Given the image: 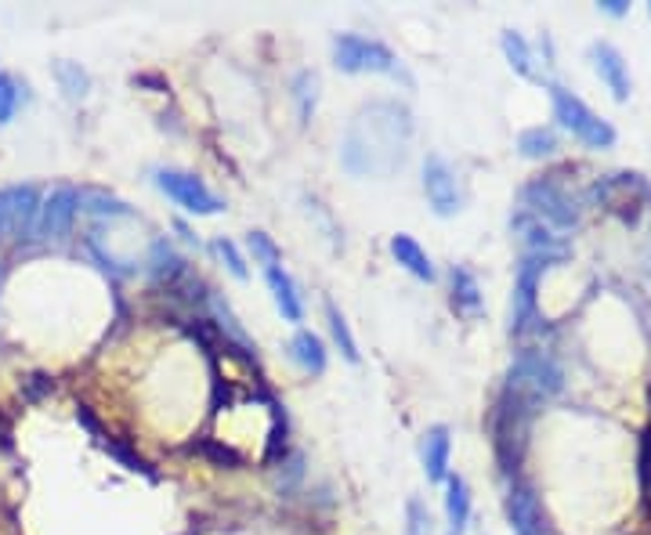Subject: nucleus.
Returning <instances> with one entry per match:
<instances>
[{"instance_id":"obj_1","label":"nucleus","mask_w":651,"mask_h":535,"mask_svg":"<svg viewBox=\"0 0 651 535\" xmlns=\"http://www.w3.org/2000/svg\"><path fill=\"white\" fill-rule=\"evenodd\" d=\"M412 135V113L398 98H373L365 102L340 141V166L354 177H391L409 160Z\"/></svg>"},{"instance_id":"obj_2","label":"nucleus","mask_w":651,"mask_h":535,"mask_svg":"<svg viewBox=\"0 0 651 535\" xmlns=\"http://www.w3.org/2000/svg\"><path fill=\"white\" fill-rule=\"evenodd\" d=\"M334 62H337L340 73H376V77L412 83L406 66L398 62V55L391 51L387 44L359 37V33H340V37L334 40Z\"/></svg>"},{"instance_id":"obj_3","label":"nucleus","mask_w":651,"mask_h":535,"mask_svg":"<svg viewBox=\"0 0 651 535\" xmlns=\"http://www.w3.org/2000/svg\"><path fill=\"white\" fill-rule=\"evenodd\" d=\"M565 387V373L561 365L543 351H521L511 373H507V387L511 395H518L521 402H528L532 409L543 406L547 398H554Z\"/></svg>"},{"instance_id":"obj_4","label":"nucleus","mask_w":651,"mask_h":535,"mask_svg":"<svg viewBox=\"0 0 651 535\" xmlns=\"http://www.w3.org/2000/svg\"><path fill=\"white\" fill-rule=\"evenodd\" d=\"M550 102H554V116H558V124L572 138L583 141V146H590V149H612L615 146V127L605 120V116H597L594 109H590L579 94L561 88V83H550Z\"/></svg>"},{"instance_id":"obj_5","label":"nucleus","mask_w":651,"mask_h":535,"mask_svg":"<svg viewBox=\"0 0 651 535\" xmlns=\"http://www.w3.org/2000/svg\"><path fill=\"white\" fill-rule=\"evenodd\" d=\"M521 203H525V213H532L536 221H547L554 229H576L583 210H579L576 196L568 193L565 185H558L554 177H536L521 188Z\"/></svg>"},{"instance_id":"obj_6","label":"nucleus","mask_w":651,"mask_h":535,"mask_svg":"<svg viewBox=\"0 0 651 535\" xmlns=\"http://www.w3.org/2000/svg\"><path fill=\"white\" fill-rule=\"evenodd\" d=\"M156 188L167 193L182 210L196 213V218H214L224 210V199L210 193V185L204 177L188 174V171H156Z\"/></svg>"},{"instance_id":"obj_7","label":"nucleus","mask_w":651,"mask_h":535,"mask_svg":"<svg viewBox=\"0 0 651 535\" xmlns=\"http://www.w3.org/2000/svg\"><path fill=\"white\" fill-rule=\"evenodd\" d=\"M37 213H40L37 185L0 188V235L30 240V232H37Z\"/></svg>"},{"instance_id":"obj_8","label":"nucleus","mask_w":651,"mask_h":535,"mask_svg":"<svg viewBox=\"0 0 651 535\" xmlns=\"http://www.w3.org/2000/svg\"><path fill=\"white\" fill-rule=\"evenodd\" d=\"M547 268L550 260L543 257L525 254V260H521L518 279H514V301H511V333H525L536 323V296H539V282Z\"/></svg>"},{"instance_id":"obj_9","label":"nucleus","mask_w":651,"mask_h":535,"mask_svg":"<svg viewBox=\"0 0 651 535\" xmlns=\"http://www.w3.org/2000/svg\"><path fill=\"white\" fill-rule=\"evenodd\" d=\"M423 196H428V207L438 218H453V213H460V207H464L456 171L442 156L423 160Z\"/></svg>"},{"instance_id":"obj_10","label":"nucleus","mask_w":651,"mask_h":535,"mask_svg":"<svg viewBox=\"0 0 651 535\" xmlns=\"http://www.w3.org/2000/svg\"><path fill=\"white\" fill-rule=\"evenodd\" d=\"M648 196V185L637 174H608L594 185V199L605 210L619 213L623 221H637L641 199Z\"/></svg>"},{"instance_id":"obj_11","label":"nucleus","mask_w":651,"mask_h":535,"mask_svg":"<svg viewBox=\"0 0 651 535\" xmlns=\"http://www.w3.org/2000/svg\"><path fill=\"white\" fill-rule=\"evenodd\" d=\"M77 210H80V193L73 185L51 188L37 213V240H62V235L73 229Z\"/></svg>"},{"instance_id":"obj_12","label":"nucleus","mask_w":651,"mask_h":535,"mask_svg":"<svg viewBox=\"0 0 651 535\" xmlns=\"http://www.w3.org/2000/svg\"><path fill=\"white\" fill-rule=\"evenodd\" d=\"M590 58H594L597 77L605 80V88L612 91V98H615V102H626V98H630L633 80H630V66H626V58H623L619 47L608 44V40H597L594 47H590Z\"/></svg>"},{"instance_id":"obj_13","label":"nucleus","mask_w":651,"mask_h":535,"mask_svg":"<svg viewBox=\"0 0 651 535\" xmlns=\"http://www.w3.org/2000/svg\"><path fill=\"white\" fill-rule=\"evenodd\" d=\"M507 521H511L514 535H550L547 521H543L539 499L528 485H514L511 496H507Z\"/></svg>"},{"instance_id":"obj_14","label":"nucleus","mask_w":651,"mask_h":535,"mask_svg":"<svg viewBox=\"0 0 651 535\" xmlns=\"http://www.w3.org/2000/svg\"><path fill=\"white\" fill-rule=\"evenodd\" d=\"M449 456H453V434H449L445 423H434L423 431L420 442V460H423V474L428 481H442L449 478Z\"/></svg>"},{"instance_id":"obj_15","label":"nucleus","mask_w":651,"mask_h":535,"mask_svg":"<svg viewBox=\"0 0 651 535\" xmlns=\"http://www.w3.org/2000/svg\"><path fill=\"white\" fill-rule=\"evenodd\" d=\"M514 232H521V240L528 246V257H543V260H558L568 254V246L554 235L547 224L536 221L532 213H518L514 218Z\"/></svg>"},{"instance_id":"obj_16","label":"nucleus","mask_w":651,"mask_h":535,"mask_svg":"<svg viewBox=\"0 0 651 535\" xmlns=\"http://www.w3.org/2000/svg\"><path fill=\"white\" fill-rule=\"evenodd\" d=\"M265 282H268V290H271V301H276L279 307V315L287 318V323H304V296L298 290V282H293V276L287 268H268L265 271Z\"/></svg>"},{"instance_id":"obj_17","label":"nucleus","mask_w":651,"mask_h":535,"mask_svg":"<svg viewBox=\"0 0 651 535\" xmlns=\"http://www.w3.org/2000/svg\"><path fill=\"white\" fill-rule=\"evenodd\" d=\"M391 257L398 260L402 268L409 271L412 279H420V282H434V265H431V257H428V249H423L412 235H391Z\"/></svg>"},{"instance_id":"obj_18","label":"nucleus","mask_w":651,"mask_h":535,"mask_svg":"<svg viewBox=\"0 0 651 535\" xmlns=\"http://www.w3.org/2000/svg\"><path fill=\"white\" fill-rule=\"evenodd\" d=\"M445 521H449V535H464L467 521H470V489L460 474H449L445 478Z\"/></svg>"},{"instance_id":"obj_19","label":"nucleus","mask_w":651,"mask_h":535,"mask_svg":"<svg viewBox=\"0 0 651 535\" xmlns=\"http://www.w3.org/2000/svg\"><path fill=\"white\" fill-rule=\"evenodd\" d=\"M453 307L460 315H481V287H478V276L470 268H453Z\"/></svg>"},{"instance_id":"obj_20","label":"nucleus","mask_w":651,"mask_h":535,"mask_svg":"<svg viewBox=\"0 0 651 535\" xmlns=\"http://www.w3.org/2000/svg\"><path fill=\"white\" fill-rule=\"evenodd\" d=\"M290 354L304 373H323L326 370V344H323V337H315L312 329H301L298 337L290 340Z\"/></svg>"},{"instance_id":"obj_21","label":"nucleus","mask_w":651,"mask_h":535,"mask_svg":"<svg viewBox=\"0 0 651 535\" xmlns=\"http://www.w3.org/2000/svg\"><path fill=\"white\" fill-rule=\"evenodd\" d=\"M51 73L58 80V91L66 94L69 102H80V98H88V91H91V73L80 62H69V58H58V62L51 66Z\"/></svg>"},{"instance_id":"obj_22","label":"nucleus","mask_w":651,"mask_h":535,"mask_svg":"<svg viewBox=\"0 0 651 535\" xmlns=\"http://www.w3.org/2000/svg\"><path fill=\"white\" fill-rule=\"evenodd\" d=\"M500 44H503L507 62H511V69L518 77H528V80L536 77V58H532V47H528V40L521 37L518 30H503Z\"/></svg>"},{"instance_id":"obj_23","label":"nucleus","mask_w":651,"mask_h":535,"mask_svg":"<svg viewBox=\"0 0 651 535\" xmlns=\"http://www.w3.org/2000/svg\"><path fill=\"white\" fill-rule=\"evenodd\" d=\"M210 312H214V323H218V329L224 333L229 340H235L240 344L243 351H254V340H251V333L243 329V323L235 318V312H232V304L224 301V296H210Z\"/></svg>"},{"instance_id":"obj_24","label":"nucleus","mask_w":651,"mask_h":535,"mask_svg":"<svg viewBox=\"0 0 651 535\" xmlns=\"http://www.w3.org/2000/svg\"><path fill=\"white\" fill-rule=\"evenodd\" d=\"M518 152L525 160H547L558 152V135L550 127H528L518 135Z\"/></svg>"},{"instance_id":"obj_25","label":"nucleus","mask_w":651,"mask_h":535,"mask_svg":"<svg viewBox=\"0 0 651 535\" xmlns=\"http://www.w3.org/2000/svg\"><path fill=\"white\" fill-rule=\"evenodd\" d=\"M326 323H329V337H334V344L340 348V354H345L348 362H359V344H354L348 318L340 315L337 304H326Z\"/></svg>"},{"instance_id":"obj_26","label":"nucleus","mask_w":651,"mask_h":535,"mask_svg":"<svg viewBox=\"0 0 651 535\" xmlns=\"http://www.w3.org/2000/svg\"><path fill=\"white\" fill-rule=\"evenodd\" d=\"M80 207L94 213V218H130V207L105 193H80Z\"/></svg>"},{"instance_id":"obj_27","label":"nucleus","mask_w":651,"mask_h":535,"mask_svg":"<svg viewBox=\"0 0 651 535\" xmlns=\"http://www.w3.org/2000/svg\"><path fill=\"white\" fill-rule=\"evenodd\" d=\"M182 271H185V260L174 254L171 243L160 240L156 246H152V276H156V279H177Z\"/></svg>"},{"instance_id":"obj_28","label":"nucleus","mask_w":651,"mask_h":535,"mask_svg":"<svg viewBox=\"0 0 651 535\" xmlns=\"http://www.w3.org/2000/svg\"><path fill=\"white\" fill-rule=\"evenodd\" d=\"M293 98H298V109H301V120L307 124L315 113V102H318V77L315 73H304L293 80Z\"/></svg>"},{"instance_id":"obj_29","label":"nucleus","mask_w":651,"mask_h":535,"mask_svg":"<svg viewBox=\"0 0 651 535\" xmlns=\"http://www.w3.org/2000/svg\"><path fill=\"white\" fill-rule=\"evenodd\" d=\"M19 105H22V83L11 73H0V127L15 120Z\"/></svg>"},{"instance_id":"obj_30","label":"nucleus","mask_w":651,"mask_h":535,"mask_svg":"<svg viewBox=\"0 0 651 535\" xmlns=\"http://www.w3.org/2000/svg\"><path fill=\"white\" fill-rule=\"evenodd\" d=\"M246 246H251V254H254V260L260 268H279L282 265V254H279V246L271 243V235H265V232H251L246 235Z\"/></svg>"},{"instance_id":"obj_31","label":"nucleus","mask_w":651,"mask_h":535,"mask_svg":"<svg viewBox=\"0 0 651 535\" xmlns=\"http://www.w3.org/2000/svg\"><path fill=\"white\" fill-rule=\"evenodd\" d=\"M214 254H218V260H221L224 268L232 271L235 279L246 282V276H251V268H246V260H243V254H240V246H235L232 240H224V235H221V240H214Z\"/></svg>"},{"instance_id":"obj_32","label":"nucleus","mask_w":651,"mask_h":535,"mask_svg":"<svg viewBox=\"0 0 651 535\" xmlns=\"http://www.w3.org/2000/svg\"><path fill=\"white\" fill-rule=\"evenodd\" d=\"M406 535H431V510L417 496L406 503Z\"/></svg>"},{"instance_id":"obj_33","label":"nucleus","mask_w":651,"mask_h":535,"mask_svg":"<svg viewBox=\"0 0 651 535\" xmlns=\"http://www.w3.org/2000/svg\"><path fill=\"white\" fill-rule=\"evenodd\" d=\"M601 11H608V15H626L630 4H626V0H601Z\"/></svg>"},{"instance_id":"obj_34","label":"nucleus","mask_w":651,"mask_h":535,"mask_svg":"<svg viewBox=\"0 0 651 535\" xmlns=\"http://www.w3.org/2000/svg\"><path fill=\"white\" fill-rule=\"evenodd\" d=\"M0 287H4V265H0Z\"/></svg>"}]
</instances>
